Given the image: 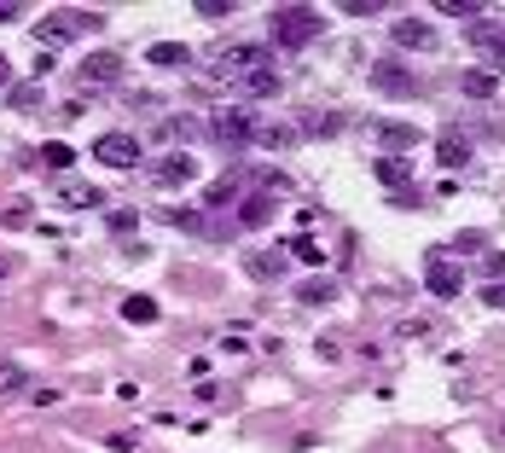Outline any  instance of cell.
I'll return each instance as SVG.
<instances>
[{
    "label": "cell",
    "mask_w": 505,
    "mask_h": 453,
    "mask_svg": "<svg viewBox=\"0 0 505 453\" xmlns=\"http://www.w3.org/2000/svg\"><path fill=\"white\" fill-rule=\"evenodd\" d=\"M134 448H140V436H134V431H117V436H110V453H134Z\"/></svg>",
    "instance_id": "obj_32"
},
{
    "label": "cell",
    "mask_w": 505,
    "mask_h": 453,
    "mask_svg": "<svg viewBox=\"0 0 505 453\" xmlns=\"http://www.w3.org/2000/svg\"><path fill=\"white\" fill-rule=\"evenodd\" d=\"M279 88H285L279 70H256V76H244V100H279Z\"/></svg>",
    "instance_id": "obj_16"
},
{
    "label": "cell",
    "mask_w": 505,
    "mask_h": 453,
    "mask_svg": "<svg viewBox=\"0 0 505 453\" xmlns=\"http://www.w3.org/2000/svg\"><path fill=\"white\" fill-rule=\"evenodd\" d=\"M279 215V204L267 198V192H244L239 198V227H267Z\"/></svg>",
    "instance_id": "obj_11"
},
{
    "label": "cell",
    "mask_w": 505,
    "mask_h": 453,
    "mask_svg": "<svg viewBox=\"0 0 505 453\" xmlns=\"http://www.w3.org/2000/svg\"><path fill=\"white\" fill-rule=\"evenodd\" d=\"M337 128H343V117H337V111H326V117L308 122V134H337Z\"/></svg>",
    "instance_id": "obj_31"
},
{
    "label": "cell",
    "mask_w": 505,
    "mask_h": 453,
    "mask_svg": "<svg viewBox=\"0 0 505 453\" xmlns=\"http://www.w3.org/2000/svg\"><path fill=\"white\" fill-rule=\"evenodd\" d=\"M0 389H6V396H18V389H30V378H23V366L0 361Z\"/></svg>",
    "instance_id": "obj_26"
},
{
    "label": "cell",
    "mask_w": 505,
    "mask_h": 453,
    "mask_svg": "<svg viewBox=\"0 0 505 453\" xmlns=\"http://www.w3.org/2000/svg\"><path fill=\"white\" fill-rule=\"evenodd\" d=\"M82 82H88V88H110V82H117V53H93L88 65H82Z\"/></svg>",
    "instance_id": "obj_14"
},
{
    "label": "cell",
    "mask_w": 505,
    "mask_h": 453,
    "mask_svg": "<svg viewBox=\"0 0 505 453\" xmlns=\"http://www.w3.org/2000/svg\"><path fill=\"white\" fill-rule=\"evenodd\" d=\"M187 180H198V157H187V152L163 157V163L152 169V187H187Z\"/></svg>",
    "instance_id": "obj_10"
},
{
    "label": "cell",
    "mask_w": 505,
    "mask_h": 453,
    "mask_svg": "<svg viewBox=\"0 0 505 453\" xmlns=\"http://www.w3.org/2000/svg\"><path fill=\"white\" fill-rule=\"evenodd\" d=\"M378 140H384V152H413L424 134H418L413 122H378Z\"/></svg>",
    "instance_id": "obj_13"
},
{
    "label": "cell",
    "mask_w": 505,
    "mask_h": 453,
    "mask_svg": "<svg viewBox=\"0 0 505 453\" xmlns=\"http://www.w3.org/2000/svg\"><path fill=\"white\" fill-rule=\"evenodd\" d=\"M134 222H140L134 210H117V215H110V232H134Z\"/></svg>",
    "instance_id": "obj_33"
},
{
    "label": "cell",
    "mask_w": 505,
    "mask_h": 453,
    "mask_svg": "<svg viewBox=\"0 0 505 453\" xmlns=\"http://www.w3.org/2000/svg\"><path fill=\"white\" fill-rule=\"evenodd\" d=\"M100 12H53L47 23H35V35H41V47H70L82 30H100Z\"/></svg>",
    "instance_id": "obj_2"
},
{
    "label": "cell",
    "mask_w": 505,
    "mask_h": 453,
    "mask_svg": "<svg viewBox=\"0 0 505 453\" xmlns=\"http://www.w3.org/2000/svg\"><path fill=\"white\" fill-rule=\"evenodd\" d=\"M500 442H505V436H500Z\"/></svg>",
    "instance_id": "obj_39"
},
{
    "label": "cell",
    "mask_w": 505,
    "mask_h": 453,
    "mask_svg": "<svg viewBox=\"0 0 505 453\" xmlns=\"http://www.w3.org/2000/svg\"><path fill=\"white\" fill-rule=\"evenodd\" d=\"M424 285H430V297H459V285H465L459 262H453L448 250H430V262H424Z\"/></svg>",
    "instance_id": "obj_4"
},
{
    "label": "cell",
    "mask_w": 505,
    "mask_h": 453,
    "mask_svg": "<svg viewBox=\"0 0 505 453\" xmlns=\"http://www.w3.org/2000/svg\"><path fill=\"white\" fill-rule=\"evenodd\" d=\"M483 274L500 285V279H505V250H488V256H483Z\"/></svg>",
    "instance_id": "obj_29"
},
{
    "label": "cell",
    "mask_w": 505,
    "mask_h": 453,
    "mask_svg": "<svg viewBox=\"0 0 505 453\" xmlns=\"http://www.w3.org/2000/svg\"><path fill=\"white\" fill-rule=\"evenodd\" d=\"M384 0H343V18H378Z\"/></svg>",
    "instance_id": "obj_27"
},
{
    "label": "cell",
    "mask_w": 505,
    "mask_h": 453,
    "mask_svg": "<svg viewBox=\"0 0 505 453\" xmlns=\"http://www.w3.org/2000/svg\"><path fill=\"white\" fill-rule=\"evenodd\" d=\"M436 163L441 169H465V163H471V134H459V128L441 134V140H436Z\"/></svg>",
    "instance_id": "obj_12"
},
{
    "label": "cell",
    "mask_w": 505,
    "mask_h": 453,
    "mask_svg": "<svg viewBox=\"0 0 505 453\" xmlns=\"http://www.w3.org/2000/svg\"><path fill=\"white\" fill-rule=\"evenodd\" d=\"M465 93L471 100H494V70H465Z\"/></svg>",
    "instance_id": "obj_23"
},
{
    "label": "cell",
    "mask_w": 505,
    "mask_h": 453,
    "mask_svg": "<svg viewBox=\"0 0 505 453\" xmlns=\"http://www.w3.org/2000/svg\"><path fill=\"white\" fill-rule=\"evenodd\" d=\"M6 18H18V6H0V23H6Z\"/></svg>",
    "instance_id": "obj_35"
},
{
    "label": "cell",
    "mask_w": 505,
    "mask_h": 453,
    "mask_svg": "<svg viewBox=\"0 0 505 453\" xmlns=\"http://www.w3.org/2000/svg\"><path fill=\"white\" fill-rule=\"evenodd\" d=\"M389 41L406 47V53H424V47H436V23H424V18H396V23H389Z\"/></svg>",
    "instance_id": "obj_8"
},
{
    "label": "cell",
    "mask_w": 505,
    "mask_h": 453,
    "mask_svg": "<svg viewBox=\"0 0 505 453\" xmlns=\"http://www.w3.org/2000/svg\"><path fill=\"white\" fill-rule=\"evenodd\" d=\"M465 30H471V41H476V47H488V53H500V47H505L494 18H476V23H465Z\"/></svg>",
    "instance_id": "obj_20"
},
{
    "label": "cell",
    "mask_w": 505,
    "mask_h": 453,
    "mask_svg": "<svg viewBox=\"0 0 505 453\" xmlns=\"http://www.w3.org/2000/svg\"><path fill=\"white\" fill-rule=\"evenodd\" d=\"M239 187H244V175H239V169H232V175H221L215 187L204 192V210H221V204H232V192H239Z\"/></svg>",
    "instance_id": "obj_18"
},
{
    "label": "cell",
    "mask_w": 505,
    "mask_h": 453,
    "mask_svg": "<svg viewBox=\"0 0 505 453\" xmlns=\"http://www.w3.org/2000/svg\"><path fill=\"white\" fill-rule=\"evenodd\" d=\"M285 267H291V250H285V244H274V250H244V274L262 279V285H267V279H279Z\"/></svg>",
    "instance_id": "obj_9"
},
{
    "label": "cell",
    "mask_w": 505,
    "mask_h": 453,
    "mask_svg": "<svg viewBox=\"0 0 505 453\" xmlns=\"http://www.w3.org/2000/svg\"><path fill=\"white\" fill-rule=\"evenodd\" d=\"M436 12H441V18H483V0H436Z\"/></svg>",
    "instance_id": "obj_24"
},
{
    "label": "cell",
    "mask_w": 505,
    "mask_h": 453,
    "mask_svg": "<svg viewBox=\"0 0 505 453\" xmlns=\"http://www.w3.org/2000/svg\"><path fill=\"white\" fill-rule=\"evenodd\" d=\"M93 157H100L105 169H134L140 163V140H134V134H100V140H93Z\"/></svg>",
    "instance_id": "obj_5"
},
{
    "label": "cell",
    "mask_w": 505,
    "mask_h": 453,
    "mask_svg": "<svg viewBox=\"0 0 505 453\" xmlns=\"http://www.w3.org/2000/svg\"><path fill=\"white\" fill-rule=\"evenodd\" d=\"M6 267H12V262H6V256H0V274H6Z\"/></svg>",
    "instance_id": "obj_36"
},
{
    "label": "cell",
    "mask_w": 505,
    "mask_h": 453,
    "mask_svg": "<svg viewBox=\"0 0 505 453\" xmlns=\"http://www.w3.org/2000/svg\"><path fill=\"white\" fill-rule=\"evenodd\" d=\"M483 302H488V309H505V279H500V285H483Z\"/></svg>",
    "instance_id": "obj_34"
},
{
    "label": "cell",
    "mask_w": 505,
    "mask_h": 453,
    "mask_svg": "<svg viewBox=\"0 0 505 453\" xmlns=\"http://www.w3.org/2000/svg\"><path fill=\"white\" fill-rule=\"evenodd\" d=\"M152 58L157 70H180V65H192V47H180V41H152Z\"/></svg>",
    "instance_id": "obj_15"
},
{
    "label": "cell",
    "mask_w": 505,
    "mask_h": 453,
    "mask_svg": "<svg viewBox=\"0 0 505 453\" xmlns=\"http://www.w3.org/2000/svg\"><path fill=\"white\" fill-rule=\"evenodd\" d=\"M58 198H65V210H93V204H105L93 187H70V180L58 187Z\"/></svg>",
    "instance_id": "obj_21"
},
{
    "label": "cell",
    "mask_w": 505,
    "mask_h": 453,
    "mask_svg": "<svg viewBox=\"0 0 505 453\" xmlns=\"http://www.w3.org/2000/svg\"><path fill=\"white\" fill-rule=\"evenodd\" d=\"M319 30H326L319 6H279V12H274V41L285 47V53H297V47L319 41Z\"/></svg>",
    "instance_id": "obj_1"
},
{
    "label": "cell",
    "mask_w": 505,
    "mask_h": 453,
    "mask_svg": "<svg viewBox=\"0 0 505 453\" xmlns=\"http://www.w3.org/2000/svg\"><path fill=\"white\" fill-rule=\"evenodd\" d=\"M256 140H262V145H274V152H279V145H291V140H297V134H291V128H262V134H256Z\"/></svg>",
    "instance_id": "obj_30"
},
{
    "label": "cell",
    "mask_w": 505,
    "mask_h": 453,
    "mask_svg": "<svg viewBox=\"0 0 505 453\" xmlns=\"http://www.w3.org/2000/svg\"><path fill=\"white\" fill-rule=\"evenodd\" d=\"M297 297L308 302V309H326V302H331V297H337V285H331V279H308V285L297 291Z\"/></svg>",
    "instance_id": "obj_22"
},
{
    "label": "cell",
    "mask_w": 505,
    "mask_h": 453,
    "mask_svg": "<svg viewBox=\"0 0 505 453\" xmlns=\"http://www.w3.org/2000/svg\"><path fill=\"white\" fill-rule=\"evenodd\" d=\"M494 58H500V65H505V47H500V53H494Z\"/></svg>",
    "instance_id": "obj_37"
},
{
    "label": "cell",
    "mask_w": 505,
    "mask_h": 453,
    "mask_svg": "<svg viewBox=\"0 0 505 453\" xmlns=\"http://www.w3.org/2000/svg\"><path fill=\"white\" fill-rule=\"evenodd\" d=\"M0 82H6V65H0Z\"/></svg>",
    "instance_id": "obj_38"
},
{
    "label": "cell",
    "mask_w": 505,
    "mask_h": 453,
    "mask_svg": "<svg viewBox=\"0 0 505 453\" xmlns=\"http://www.w3.org/2000/svg\"><path fill=\"white\" fill-rule=\"evenodd\" d=\"M198 18H209V23L232 18V0H198Z\"/></svg>",
    "instance_id": "obj_28"
},
{
    "label": "cell",
    "mask_w": 505,
    "mask_h": 453,
    "mask_svg": "<svg viewBox=\"0 0 505 453\" xmlns=\"http://www.w3.org/2000/svg\"><path fill=\"white\" fill-rule=\"evenodd\" d=\"M209 134H215L221 145H250L262 128H256V111H239V105H227V111L209 117Z\"/></svg>",
    "instance_id": "obj_3"
},
{
    "label": "cell",
    "mask_w": 505,
    "mask_h": 453,
    "mask_svg": "<svg viewBox=\"0 0 505 453\" xmlns=\"http://www.w3.org/2000/svg\"><path fill=\"white\" fill-rule=\"evenodd\" d=\"M285 250H291V262H308V267H319V262H326V250H319L314 239H297V244H285Z\"/></svg>",
    "instance_id": "obj_25"
},
{
    "label": "cell",
    "mask_w": 505,
    "mask_h": 453,
    "mask_svg": "<svg viewBox=\"0 0 505 453\" xmlns=\"http://www.w3.org/2000/svg\"><path fill=\"white\" fill-rule=\"evenodd\" d=\"M122 320H128V326H152L157 320V302L152 297H122Z\"/></svg>",
    "instance_id": "obj_19"
},
{
    "label": "cell",
    "mask_w": 505,
    "mask_h": 453,
    "mask_svg": "<svg viewBox=\"0 0 505 453\" xmlns=\"http://www.w3.org/2000/svg\"><path fill=\"white\" fill-rule=\"evenodd\" d=\"M35 163H41V169H58V175H70V163H76V152H70L65 140H47L41 152H35Z\"/></svg>",
    "instance_id": "obj_17"
},
{
    "label": "cell",
    "mask_w": 505,
    "mask_h": 453,
    "mask_svg": "<svg viewBox=\"0 0 505 453\" xmlns=\"http://www.w3.org/2000/svg\"><path fill=\"white\" fill-rule=\"evenodd\" d=\"M378 180L384 187H396V204L401 210H418V192H413V169H406V157H378Z\"/></svg>",
    "instance_id": "obj_6"
},
{
    "label": "cell",
    "mask_w": 505,
    "mask_h": 453,
    "mask_svg": "<svg viewBox=\"0 0 505 453\" xmlns=\"http://www.w3.org/2000/svg\"><path fill=\"white\" fill-rule=\"evenodd\" d=\"M372 88L389 93V100H413V93H418V76L406 65H396V58H384V65H372Z\"/></svg>",
    "instance_id": "obj_7"
}]
</instances>
